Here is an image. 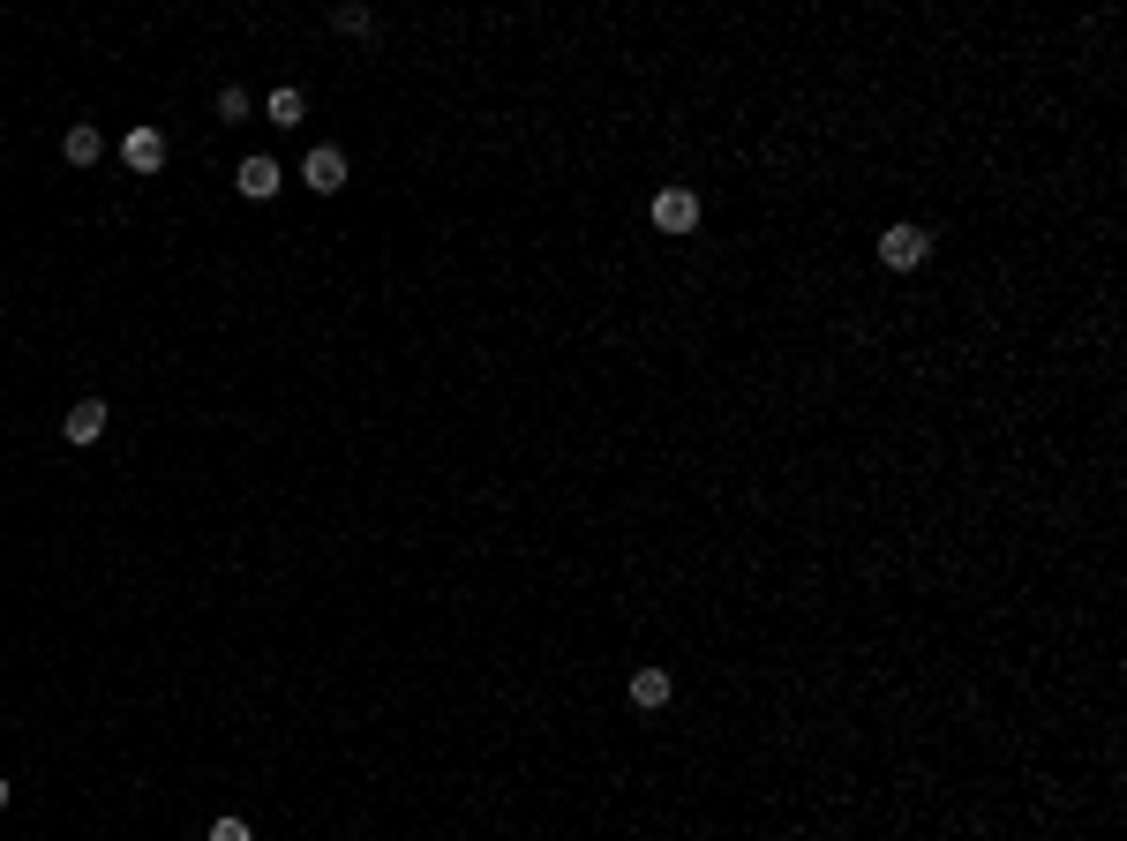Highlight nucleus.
<instances>
[{
  "instance_id": "nucleus-1",
  "label": "nucleus",
  "mask_w": 1127,
  "mask_h": 841,
  "mask_svg": "<svg viewBox=\"0 0 1127 841\" xmlns=\"http://www.w3.org/2000/svg\"><path fill=\"white\" fill-rule=\"evenodd\" d=\"M924 255H932V233H924V226H887V233H879V263H887V271H918Z\"/></svg>"
},
{
  "instance_id": "nucleus-2",
  "label": "nucleus",
  "mask_w": 1127,
  "mask_h": 841,
  "mask_svg": "<svg viewBox=\"0 0 1127 841\" xmlns=\"http://www.w3.org/2000/svg\"><path fill=\"white\" fill-rule=\"evenodd\" d=\"M234 188H241L249 204H271V196L286 188V173H279V159H263V151H256V159H241V173H234Z\"/></svg>"
},
{
  "instance_id": "nucleus-3",
  "label": "nucleus",
  "mask_w": 1127,
  "mask_h": 841,
  "mask_svg": "<svg viewBox=\"0 0 1127 841\" xmlns=\"http://www.w3.org/2000/svg\"><path fill=\"white\" fill-rule=\"evenodd\" d=\"M301 181H308L316 196H338V188H346V151H338V143H316L308 166H301Z\"/></svg>"
},
{
  "instance_id": "nucleus-4",
  "label": "nucleus",
  "mask_w": 1127,
  "mask_h": 841,
  "mask_svg": "<svg viewBox=\"0 0 1127 841\" xmlns=\"http://www.w3.org/2000/svg\"><path fill=\"white\" fill-rule=\"evenodd\" d=\"M654 226H662V233H692V226H700V196H692V188H662V196H654Z\"/></svg>"
},
{
  "instance_id": "nucleus-5",
  "label": "nucleus",
  "mask_w": 1127,
  "mask_h": 841,
  "mask_svg": "<svg viewBox=\"0 0 1127 841\" xmlns=\"http://www.w3.org/2000/svg\"><path fill=\"white\" fill-rule=\"evenodd\" d=\"M121 159H128V173H159L166 166V135H159V128H128Z\"/></svg>"
},
{
  "instance_id": "nucleus-6",
  "label": "nucleus",
  "mask_w": 1127,
  "mask_h": 841,
  "mask_svg": "<svg viewBox=\"0 0 1127 841\" xmlns=\"http://www.w3.org/2000/svg\"><path fill=\"white\" fill-rule=\"evenodd\" d=\"M106 420H113V414H106V398H76V406H68V420H61V436H68V444H98V436H106Z\"/></svg>"
},
{
  "instance_id": "nucleus-7",
  "label": "nucleus",
  "mask_w": 1127,
  "mask_h": 841,
  "mask_svg": "<svg viewBox=\"0 0 1127 841\" xmlns=\"http://www.w3.org/2000/svg\"><path fill=\"white\" fill-rule=\"evenodd\" d=\"M98 151H106V135H98L90 121H76L68 135H61V159H68V166H98Z\"/></svg>"
},
{
  "instance_id": "nucleus-8",
  "label": "nucleus",
  "mask_w": 1127,
  "mask_h": 841,
  "mask_svg": "<svg viewBox=\"0 0 1127 841\" xmlns=\"http://www.w3.org/2000/svg\"><path fill=\"white\" fill-rule=\"evenodd\" d=\"M669 691H676V684H669V669H639V676H631V707H639V714L669 707Z\"/></svg>"
},
{
  "instance_id": "nucleus-9",
  "label": "nucleus",
  "mask_w": 1127,
  "mask_h": 841,
  "mask_svg": "<svg viewBox=\"0 0 1127 841\" xmlns=\"http://www.w3.org/2000/svg\"><path fill=\"white\" fill-rule=\"evenodd\" d=\"M301 113H308V98H301V90H271V121H279V128H301Z\"/></svg>"
},
{
  "instance_id": "nucleus-10",
  "label": "nucleus",
  "mask_w": 1127,
  "mask_h": 841,
  "mask_svg": "<svg viewBox=\"0 0 1127 841\" xmlns=\"http://www.w3.org/2000/svg\"><path fill=\"white\" fill-rule=\"evenodd\" d=\"M332 23L346 31V39H369V31H376V15H369V8H332Z\"/></svg>"
},
{
  "instance_id": "nucleus-11",
  "label": "nucleus",
  "mask_w": 1127,
  "mask_h": 841,
  "mask_svg": "<svg viewBox=\"0 0 1127 841\" xmlns=\"http://www.w3.org/2000/svg\"><path fill=\"white\" fill-rule=\"evenodd\" d=\"M218 121H249V90H241V84L218 90Z\"/></svg>"
},
{
  "instance_id": "nucleus-12",
  "label": "nucleus",
  "mask_w": 1127,
  "mask_h": 841,
  "mask_svg": "<svg viewBox=\"0 0 1127 841\" xmlns=\"http://www.w3.org/2000/svg\"><path fill=\"white\" fill-rule=\"evenodd\" d=\"M210 841H256V834H249V819H218V827H210Z\"/></svg>"
},
{
  "instance_id": "nucleus-13",
  "label": "nucleus",
  "mask_w": 1127,
  "mask_h": 841,
  "mask_svg": "<svg viewBox=\"0 0 1127 841\" xmlns=\"http://www.w3.org/2000/svg\"><path fill=\"white\" fill-rule=\"evenodd\" d=\"M0 811H8V782H0Z\"/></svg>"
}]
</instances>
